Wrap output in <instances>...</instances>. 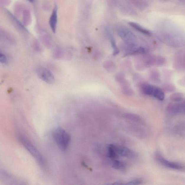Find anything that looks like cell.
I'll list each match as a JSON object with an SVG mask.
<instances>
[{
    "label": "cell",
    "instance_id": "cell-1",
    "mask_svg": "<svg viewBox=\"0 0 185 185\" xmlns=\"http://www.w3.org/2000/svg\"><path fill=\"white\" fill-rule=\"evenodd\" d=\"M53 137L58 147L61 150H65L70 144L71 137L70 135L64 129L56 128L53 132Z\"/></svg>",
    "mask_w": 185,
    "mask_h": 185
},
{
    "label": "cell",
    "instance_id": "cell-2",
    "mask_svg": "<svg viewBox=\"0 0 185 185\" xmlns=\"http://www.w3.org/2000/svg\"><path fill=\"white\" fill-rule=\"evenodd\" d=\"M19 140L22 145L33 156L39 165L41 166H44L45 164V160L35 146L29 140L24 137H20Z\"/></svg>",
    "mask_w": 185,
    "mask_h": 185
},
{
    "label": "cell",
    "instance_id": "cell-3",
    "mask_svg": "<svg viewBox=\"0 0 185 185\" xmlns=\"http://www.w3.org/2000/svg\"><path fill=\"white\" fill-rule=\"evenodd\" d=\"M155 158L159 164L167 168L178 171H185V165L184 164L167 160L159 152L156 153Z\"/></svg>",
    "mask_w": 185,
    "mask_h": 185
},
{
    "label": "cell",
    "instance_id": "cell-4",
    "mask_svg": "<svg viewBox=\"0 0 185 185\" xmlns=\"http://www.w3.org/2000/svg\"><path fill=\"white\" fill-rule=\"evenodd\" d=\"M141 89L144 94L153 96L160 101L163 100L165 98V94L162 90L153 85L145 84L141 85Z\"/></svg>",
    "mask_w": 185,
    "mask_h": 185
},
{
    "label": "cell",
    "instance_id": "cell-5",
    "mask_svg": "<svg viewBox=\"0 0 185 185\" xmlns=\"http://www.w3.org/2000/svg\"><path fill=\"white\" fill-rule=\"evenodd\" d=\"M119 36L129 46L135 48L137 38L132 32L125 28H120L117 30Z\"/></svg>",
    "mask_w": 185,
    "mask_h": 185
},
{
    "label": "cell",
    "instance_id": "cell-6",
    "mask_svg": "<svg viewBox=\"0 0 185 185\" xmlns=\"http://www.w3.org/2000/svg\"><path fill=\"white\" fill-rule=\"evenodd\" d=\"M37 74L43 81L49 84L54 83L55 79L53 73L48 69L43 67H40L37 71Z\"/></svg>",
    "mask_w": 185,
    "mask_h": 185
},
{
    "label": "cell",
    "instance_id": "cell-7",
    "mask_svg": "<svg viewBox=\"0 0 185 185\" xmlns=\"http://www.w3.org/2000/svg\"><path fill=\"white\" fill-rule=\"evenodd\" d=\"M116 150L118 155L121 156L128 158H133L135 156L136 154L135 153L131 150L128 148L122 146L116 145Z\"/></svg>",
    "mask_w": 185,
    "mask_h": 185
},
{
    "label": "cell",
    "instance_id": "cell-8",
    "mask_svg": "<svg viewBox=\"0 0 185 185\" xmlns=\"http://www.w3.org/2000/svg\"><path fill=\"white\" fill-rule=\"evenodd\" d=\"M57 11L58 8L57 6H55L53 10L52 14L50 17L49 23L50 27L53 33H55L57 23Z\"/></svg>",
    "mask_w": 185,
    "mask_h": 185
},
{
    "label": "cell",
    "instance_id": "cell-9",
    "mask_svg": "<svg viewBox=\"0 0 185 185\" xmlns=\"http://www.w3.org/2000/svg\"><path fill=\"white\" fill-rule=\"evenodd\" d=\"M128 24L133 28L136 30L137 31L144 34V35H148V36H150L151 35V33L149 30L144 28L142 26L139 25V24L133 22H129Z\"/></svg>",
    "mask_w": 185,
    "mask_h": 185
},
{
    "label": "cell",
    "instance_id": "cell-10",
    "mask_svg": "<svg viewBox=\"0 0 185 185\" xmlns=\"http://www.w3.org/2000/svg\"><path fill=\"white\" fill-rule=\"evenodd\" d=\"M109 157L112 160H115L118 157L116 150V145L114 144L109 145L108 147Z\"/></svg>",
    "mask_w": 185,
    "mask_h": 185
},
{
    "label": "cell",
    "instance_id": "cell-11",
    "mask_svg": "<svg viewBox=\"0 0 185 185\" xmlns=\"http://www.w3.org/2000/svg\"><path fill=\"white\" fill-rule=\"evenodd\" d=\"M112 167L116 169L123 171L126 168V164L124 162L114 160L112 162Z\"/></svg>",
    "mask_w": 185,
    "mask_h": 185
},
{
    "label": "cell",
    "instance_id": "cell-12",
    "mask_svg": "<svg viewBox=\"0 0 185 185\" xmlns=\"http://www.w3.org/2000/svg\"><path fill=\"white\" fill-rule=\"evenodd\" d=\"M109 38H110L111 44L112 45V49H113V54L114 55H117L119 54V50L117 47L115 40L114 39L113 36L110 33L109 34Z\"/></svg>",
    "mask_w": 185,
    "mask_h": 185
},
{
    "label": "cell",
    "instance_id": "cell-13",
    "mask_svg": "<svg viewBox=\"0 0 185 185\" xmlns=\"http://www.w3.org/2000/svg\"><path fill=\"white\" fill-rule=\"evenodd\" d=\"M185 130V122H181L175 125L173 128V131L176 132H181Z\"/></svg>",
    "mask_w": 185,
    "mask_h": 185
},
{
    "label": "cell",
    "instance_id": "cell-14",
    "mask_svg": "<svg viewBox=\"0 0 185 185\" xmlns=\"http://www.w3.org/2000/svg\"><path fill=\"white\" fill-rule=\"evenodd\" d=\"M172 100L175 102H180L183 99V96L181 93H176L172 94L171 96Z\"/></svg>",
    "mask_w": 185,
    "mask_h": 185
},
{
    "label": "cell",
    "instance_id": "cell-15",
    "mask_svg": "<svg viewBox=\"0 0 185 185\" xmlns=\"http://www.w3.org/2000/svg\"><path fill=\"white\" fill-rule=\"evenodd\" d=\"M8 59L7 57L4 53H1L0 54V62L1 63L6 64L7 62Z\"/></svg>",
    "mask_w": 185,
    "mask_h": 185
},
{
    "label": "cell",
    "instance_id": "cell-16",
    "mask_svg": "<svg viewBox=\"0 0 185 185\" xmlns=\"http://www.w3.org/2000/svg\"><path fill=\"white\" fill-rule=\"evenodd\" d=\"M142 181L140 179L133 180L132 181L129 182L126 184L129 185H139L141 184Z\"/></svg>",
    "mask_w": 185,
    "mask_h": 185
},
{
    "label": "cell",
    "instance_id": "cell-17",
    "mask_svg": "<svg viewBox=\"0 0 185 185\" xmlns=\"http://www.w3.org/2000/svg\"><path fill=\"white\" fill-rule=\"evenodd\" d=\"M28 1H30V2H33L34 1V0H28Z\"/></svg>",
    "mask_w": 185,
    "mask_h": 185
}]
</instances>
